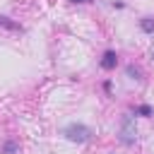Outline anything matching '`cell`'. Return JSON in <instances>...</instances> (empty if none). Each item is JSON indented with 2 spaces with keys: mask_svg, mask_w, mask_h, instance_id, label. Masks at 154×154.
Here are the masks:
<instances>
[{
  "mask_svg": "<svg viewBox=\"0 0 154 154\" xmlns=\"http://www.w3.org/2000/svg\"><path fill=\"white\" fill-rule=\"evenodd\" d=\"M152 58H154V51H152Z\"/></svg>",
  "mask_w": 154,
  "mask_h": 154,
  "instance_id": "obj_10",
  "label": "cell"
},
{
  "mask_svg": "<svg viewBox=\"0 0 154 154\" xmlns=\"http://www.w3.org/2000/svg\"><path fill=\"white\" fill-rule=\"evenodd\" d=\"M91 128H87V125H82V123H72V125H67L65 128V137L70 140V142H89L91 140Z\"/></svg>",
  "mask_w": 154,
  "mask_h": 154,
  "instance_id": "obj_2",
  "label": "cell"
},
{
  "mask_svg": "<svg viewBox=\"0 0 154 154\" xmlns=\"http://www.w3.org/2000/svg\"><path fill=\"white\" fill-rule=\"evenodd\" d=\"M140 26H142V31L152 34V31H154V19H152V17H144V19L140 22Z\"/></svg>",
  "mask_w": 154,
  "mask_h": 154,
  "instance_id": "obj_6",
  "label": "cell"
},
{
  "mask_svg": "<svg viewBox=\"0 0 154 154\" xmlns=\"http://www.w3.org/2000/svg\"><path fill=\"white\" fill-rule=\"evenodd\" d=\"M137 113H140V116H152V106H147V103H144V106H140V108H137Z\"/></svg>",
  "mask_w": 154,
  "mask_h": 154,
  "instance_id": "obj_8",
  "label": "cell"
},
{
  "mask_svg": "<svg viewBox=\"0 0 154 154\" xmlns=\"http://www.w3.org/2000/svg\"><path fill=\"white\" fill-rule=\"evenodd\" d=\"M116 65H118V55H116L113 51H106L103 58H101V67H103V70H113Z\"/></svg>",
  "mask_w": 154,
  "mask_h": 154,
  "instance_id": "obj_3",
  "label": "cell"
},
{
  "mask_svg": "<svg viewBox=\"0 0 154 154\" xmlns=\"http://www.w3.org/2000/svg\"><path fill=\"white\" fill-rule=\"evenodd\" d=\"M2 152H5V154H14V152H17V144H14V142H5V149H2Z\"/></svg>",
  "mask_w": 154,
  "mask_h": 154,
  "instance_id": "obj_7",
  "label": "cell"
},
{
  "mask_svg": "<svg viewBox=\"0 0 154 154\" xmlns=\"http://www.w3.org/2000/svg\"><path fill=\"white\" fill-rule=\"evenodd\" d=\"M125 72H128V77H132V79H142V70H140V67H135V65H128V67H125Z\"/></svg>",
  "mask_w": 154,
  "mask_h": 154,
  "instance_id": "obj_5",
  "label": "cell"
},
{
  "mask_svg": "<svg viewBox=\"0 0 154 154\" xmlns=\"http://www.w3.org/2000/svg\"><path fill=\"white\" fill-rule=\"evenodd\" d=\"M72 2H87V0H72Z\"/></svg>",
  "mask_w": 154,
  "mask_h": 154,
  "instance_id": "obj_9",
  "label": "cell"
},
{
  "mask_svg": "<svg viewBox=\"0 0 154 154\" xmlns=\"http://www.w3.org/2000/svg\"><path fill=\"white\" fill-rule=\"evenodd\" d=\"M118 137H120V142H123V144H135V140H137V125H135V118H132L130 113H125V116H123Z\"/></svg>",
  "mask_w": 154,
  "mask_h": 154,
  "instance_id": "obj_1",
  "label": "cell"
},
{
  "mask_svg": "<svg viewBox=\"0 0 154 154\" xmlns=\"http://www.w3.org/2000/svg\"><path fill=\"white\" fill-rule=\"evenodd\" d=\"M0 26H5V29H12V31H22V26H19V24H14L10 17H0Z\"/></svg>",
  "mask_w": 154,
  "mask_h": 154,
  "instance_id": "obj_4",
  "label": "cell"
}]
</instances>
